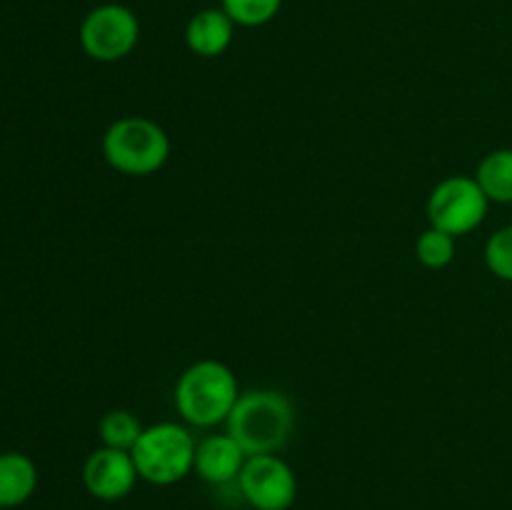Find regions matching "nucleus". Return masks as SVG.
I'll list each match as a JSON object with an SVG mask.
<instances>
[{"label":"nucleus","mask_w":512,"mask_h":510,"mask_svg":"<svg viewBox=\"0 0 512 510\" xmlns=\"http://www.w3.org/2000/svg\"><path fill=\"white\" fill-rule=\"evenodd\" d=\"M295 428V405L280 390H248L225 420V433L248 455H268L285 448Z\"/></svg>","instance_id":"obj_1"},{"label":"nucleus","mask_w":512,"mask_h":510,"mask_svg":"<svg viewBox=\"0 0 512 510\" xmlns=\"http://www.w3.org/2000/svg\"><path fill=\"white\" fill-rule=\"evenodd\" d=\"M240 398V385L233 370L220 360H198L175 383V408L185 423L195 428H213L228 420Z\"/></svg>","instance_id":"obj_2"},{"label":"nucleus","mask_w":512,"mask_h":510,"mask_svg":"<svg viewBox=\"0 0 512 510\" xmlns=\"http://www.w3.org/2000/svg\"><path fill=\"white\" fill-rule=\"evenodd\" d=\"M103 155L113 170L133 178L153 175L168 163L170 138L163 125L140 115H125L110 123L103 135Z\"/></svg>","instance_id":"obj_3"},{"label":"nucleus","mask_w":512,"mask_h":510,"mask_svg":"<svg viewBox=\"0 0 512 510\" xmlns=\"http://www.w3.org/2000/svg\"><path fill=\"white\" fill-rule=\"evenodd\" d=\"M198 440L180 423H155L143 428L130 450L140 480L150 485H175L193 473Z\"/></svg>","instance_id":"obj_4"},{"label":"nucleus","mask_w":512,"mask_h":510,"mask_svg":"<svg viewBox=\"0 0 512 510\" xmlns=\"http://www.w3.org/2000/svg\"><path fill=\"white\" fill-rule=\"evenodd\" d=\"M80 48L98 63H118L128 58L140 40L138 15L120 3H105L90 10L78 30Z\"/></svg>","instance_id":"obj_5"},{"label":"nucleus","mask_w":512,"mask_h":510,"mask_svg":"<svg viewBox=\"0 0 512 510\" xmlns=\"http://www.w3.org/2000/svg\"><path fill=\"white\" fill-rule=\"evenodd\" d=\"M488 208L490 200L478 180L470 175H450L440 180L430 193L428 220L433 228L460 238L483 225Z\"/></svg>","instance_id":"obj_6"},{"label":"nucleus","mask_w":512,"mask_h":510,"mask_svg":"<svg viewBox=\"0 0 512 510\" xmlns=\"http://www.w3.org/2000/svg\"><path fill=\"white\" fill-rule=\"evenodd\" d=\"M235 485L253 510H290L298 498V475L278 453L248 455Z\"/></svg>","instance_id":"obj_7"},{"label":"nucleus","mask_w":512,"mask_h":510,"mask_svg":"<svg viewBox=\"0 0 512 510\" xmlns=\"http://www.w3.org/2000/svg\"><path fill=\"white\" fill-rule=\"evenodd\" d=\"M140 480L130 450L103 448L93 450L83 465V483L88 493L98 500H123Z\"/></svg>","instance_id":"obj_8"},{"label":"nucleus","mask_w":512,"mask_h":510,"mask_svg":"<svg viewBox=\"0 0 512 510\" xmlns=\"http://www.w3.org/2000/svg\"><path fill=\"white\" fill-rule=\"evenodd\" d=\"M245 460H248V453L228 433L208 435V438L198 440L193 470L205 483L230 485L238 480Z\"/></svg>","instance_id":"obj_9"},{"label":"nucleus","mask_w":512,"mask_h":510,"mask_svg":"<svg viewBox=\"0 0 512 510\" xmlns=\"http://www.w3.org/2000/svg\"><path fill=\"white\" fill-rule=\"evenodd\" d=\"M235 35V23L223 8L198 10L185 25V43L190 53L200 58H218L230 48Z\"/></svg>","instance_id":"obj_10"},{"label":"nucleus","mask_w":512,"mask_h":510,"mask_svg":"<svg viewBox=\"0 0 512 510\" xmlns=\"http://www.w3.org/2000/svg\"><path fill=\"white\" fill-rule=\"evenodd\" d=\"M38 488V468L18 450L0 453V508H18Z\"/></svg>","instance_id":"obj_11"},{"label":"nucleus","mask_w":512,"mask_h":510,"mask_svg":"<svg viewBox=\"0 0 512 510\" xmlns=\"http://www.w3.org/2000/svg\"><path fill=\"white\" fill-rule=\"evenodd\" d=\"M475 180L490 203H512V148H500L485 155L478 165Z\"/></svg>","instance_id":"obj_12"},{"label":"nucleus","mask_w":512,"mask_h":510,"mask_svg":"<svg viewBox=\"0 0 512 510\" xmlns=\"http://www.w3.org/2000/svg\"><path fill=\"white\" fill-rule=\"evenodd\" d=\"M140 433H143V423L130 410H110L98 423L100 443L108 445V448L133 450Z\"/></svg>","instance_id":"obj_13"},{"label":"nucleus","mask_w":512,"mask_h":510,"mask_svg":"<svg viewBox=\"0 0 512 510\" xmlns=\"http://www.w3.org/2000/svg\"><path fill=\"white\" fill-rule=\"evenodd\" d=\"M415 255H418L420 265H425V268L430 270L448 268L455 260V235L430 225L428 230H423V233L418 235Z\"/></svg>","instance_id":"obj_14"},{"label":"nucleus","mask_w":512,"mask_h":510,"mask_svg":"<svg viewBox=\"0 0 512 510\" xmlns=\"http://www.w3.org/2000/svg\"><path fill=\"white\" fill-rule=\"evenodd\" d=\"M283 8V0H223V10L240 28L268 25Z\"/></svg>","instance_id":"obj_15"},{"label":"nucleus","mask_w":512,"mask_h":510,"mask_svg":"<svg viewBox=\"0 0 512 510\" xmlns=\"http://www.w3.org/2000/svg\"><path fill=\"white\" fill-rule=\"evenodd\" d=\"M485 265L495 278L512 283V223L495 230L485 243Z\"/></svg>","instance_id":"obj_16"}]
</instances>
